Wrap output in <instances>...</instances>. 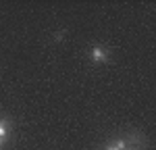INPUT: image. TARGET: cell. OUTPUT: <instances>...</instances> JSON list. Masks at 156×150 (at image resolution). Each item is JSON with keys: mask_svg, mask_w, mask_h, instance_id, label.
I'll list each match as a JSON object with an SVG mask.
<instances>
[{"mask_svg": "<svg viewBox=\"0 0 156 150\" xmlns=\"http://www.w3.org/2000/svg\"><path fill=\"white\" fill-rule=\"evenodd\" d=\"M11 131H12L11 119L0 117V142H2V140H6V138H11Z\"/></svg>", "mask_w": 156, "mask_h": 150, "instance_id": "cell-1", "label": "cell"}, {"mask_svg": "<svg viewBox=\"0 0 156 150\" xmlns=\"http://www.w3.org/2000/svg\"><path fill=\"white\" fill-rule=\"evenodd\" d=\"M92 59L96 62H104V61H108V52L104 48H100V46H96V48L92 50Z\"/></svg>", "mask_w": 156, "mask_h": 150, "instance_id": "cell-2", "label": "cell"}, {"mask_svg": "<svg viewBox=\"0 0 156 150\" xmlns=\"http://www.w3.org/2000/svg\"><path fill=\"white\" fill-rule=\"evenodd\" d=\"M125 148H127V142H125V140H117L115 144L106 146V150H125Z\"/></svg>", "mask_w": 156, "mask_h": 150, "instance_id": "cell-3", "label": "cell"}, {"mask_svg": "<svg viewBox=\"0 0 156 150\" xmlns=\"http://www.w3.org/2000/svg\"><path fill=\"white\" fill-rule=\"evenodd\" d=\"M125 150H144V146H142V148H140V144H137V146H135V148H125Z\"/></svg>", "mask_w": 156, "mask_h": 150, "instance_id": "cell-4", "label": "cell"}]
</instances>
